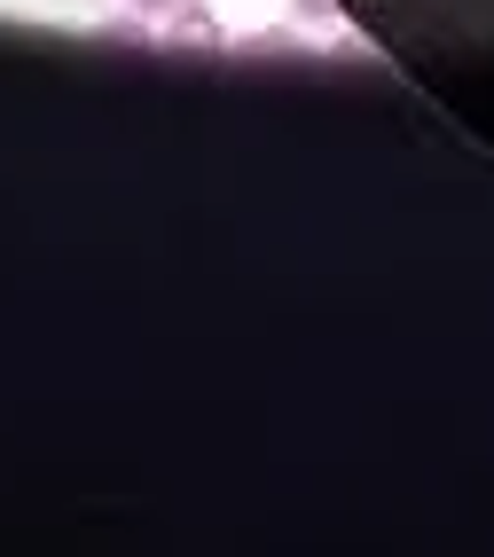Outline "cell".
<instances>
[{"mask_svg": "<svg viewBox=\"0 0 494 557\" xmlns=\"http://www.w3.org/2000/svg\"><path fill=\"white\" fill-rule=\"evenodd\" d=\"M173 40H197V48H205V40H220V16H212V9H197V0H181V9H173Z\"/></svg>", "mask_w": 494, "mask_h": 557, "instance_id": "obj_1", "label": "cell"}, {"mask_svg": "<svg viewBox=\"0 0 494 557\" xmlns=\"http://www.w3.org/2000/svg\"><path fill=\"white\" fill-rule=\"evenodd\" d=\"M134 9H149V16H173V9H181V0H134Z\"/></svg>", "mask_w": 494, "mask_h": 557, "instance_id": "obj_2", "label": "cell"}, {"mask_svg": "<svg viewBox=\"0 0 494 557\" xmlns=\"http://www.w3.org/2000/svg\"><path fill=\"white\" fill-rule=\"evenodd\" d=\"M298 16H330V0H298Z\"/></svg>", "mask_w": 494, "mask_h": 557, "instance_id": "obj_3", "label": "cell"}]
</instances>
